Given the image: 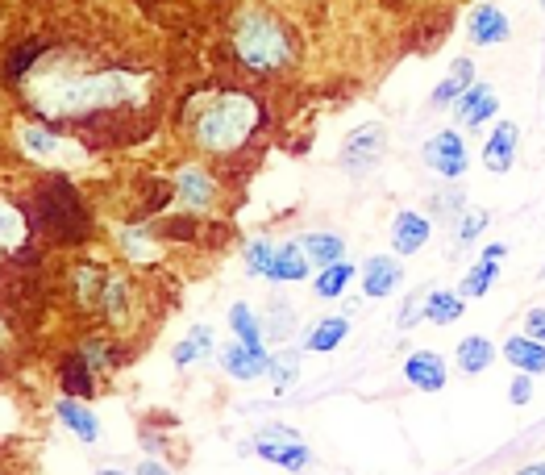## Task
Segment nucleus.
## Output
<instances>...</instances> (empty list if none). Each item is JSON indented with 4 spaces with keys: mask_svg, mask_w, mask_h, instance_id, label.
<instances>
[{
    "mask_svg": "<svg viewBox=\"0 0 545 475\" xmlns=\"http://www.w3.org/2000/svg\"><path fill=\"white\" fill-rule=\"evenodd\" d=\"M258 125V105L250 96L242 92H225L217 96L209 109L200 113L196 121V138L204 150H217V155H225V150H238Z\"/></svg>",
    "mask_w": 545,
    "mask_h": 475,
    "instance_id": "nucleus-1",
    "label": "nucleus"
},
{
    "mask_svg": "<svg viewBox=\"0 0 545 475\" xmlns=\"http://www.w3.org/2000/svg\"><path fill=\"white\" fill-rule=\"evenodd\" d=\"M233 50H238V59L254 71H271V67L288 63V38H283V30L263 13L242 17L238 34H233Z\"/></svg>",
    "mask_w": 545,
    "mask_h": 475,
    "instance_id": "nucleus-2",
    "label": "nucleus"
},
{
    "mask_svg": "<svg viewBox=\"0 0 545 475\" xmlns=\"http://www.w3.org/2000/svg\"><path fill=\"white\" fill-rule=\"evenodd\" d=\"M254 455H263L275 467L296 471V467H308L313 450H308L292 430H283V425H267V430H258V438H254Z\"/></svg>",
    "mask_w": 545,
    "mask_h": 475,
    "instance_id": "nucleus-3",
    "label": "nucleus"
},
{
    "mask_svg": "<svg viewBox=\"0 0 545 475\" xmlns=\"http://www.w3.org/2000/svg\"><path fill=\"white\" fill-rule=\"evenodd\" d=\"M42 209H46V230L55 225L59 238H80L88 230V221L80 213V200H75V192L67 184H55L46 196H42Z\"/></svg>",
    "mask_w": 545,
    "mask_h": 475,
    "instance_id": "nucleus-4",
    "label": "nucleus"
},
{
    "mask_svg": "<svg viewBox=\"0 0 545 475\" xmlns=\"http://www.w3.org/2000/svg\"><path fill=\"white\" fill-rule=\"evenodd\" d=\"M425 163H429L437 175H446V180H458L471 159H466V146H462L458 134L441 130V134H433V138L425 142Z\"/></svg>",
    "mask_w": 545,
    "mask_h": 475,
    "instance_id": "nucleus-5",
    "label": "nucleus"
},
{
    "mask_svg": "<svg viewBox=\"0 0 545 475\" xmlns=\"http://www.w3.org/2000/svg\"><path fill=\"white\" fill-rule=\"evenodd\" d=\"M383 142H387V134H383L379 121L358 125V130L346 138V146H342V167H350V171L371 167V163L383 155Z\"/></svg>",
    "mask_w": 545,
    "mask_h": 475,
    "instance_id": "nucleus-6",
    "label": "nucleus"
},
{
    "mask_svg": "<svg viewBox=\"0 0 545 475\" xmlns=\"http://www.w3.org/2000/svg\"><path fill=\"white\" fill-rule=\"evenodd\" d=\"M221 363L233 380H258L263 371H271V359L263 346H250V342H238V346H225L221 350Z\"/></svg>",
    "mask_w": 545,
    "mask_h": 475,
    "instance_id": "nucleus-7",
    "label": "nucleus"
},
{
    "mask_svg": "<svg viewBox=\"0 0 545 475\" xmlns=\"http://www.w3.org/2000/svg\"><path fill=\"white\" fill-rule=\"evenodd\" d=\"M491 117H496V92H491L487 84H471L458 100V121L466 125V130H479V125L491 121Z\"/></svg>",
    "mask_w": 545,
    "mask_h": 475,
    "instance_id": "nucleus-8",
    "label": "nucleus"
},
{
    "mask_svg": "<svg viewBox=\"0 0 545 475\" xmlns=\"http://www.w3.org/2000/svg\"><path fill=\"white\" fill-rule=\"evenodd\" d=\"M425 242H429V217L404 209V213L396 217V225H392V246L400 250V255H417Z\"/></svg>",
    "mask_w": 545,
    "mask_h": 475,
    "instance_id": "nucleus-9",
    "label": "nucleus"
},
{
    "mask_svg": "<svg viewBox=\"0 0 545 475\" xmlns=\"http://www.w3.org/2000/svg\"><path fill=\"white\" fill-rule=\"evenodd\" d=\"M404 375H408V380L417 384L421 392L446 388V363H441V355H433V350H417V355L404 363Z\"/></svg>",
    "mask_w": 545,
    "mask_h": 475,
    "instance_id": "nucleus-10",
    "label": "nucleus"
},
{
    "mask_svg": "<svg viewBox=\"0 0 545 475\" xmlns=\"http://www.w3.org/2000/svg\"><path fill=\"white\" fill-rule=\"evenodd\" d=\"M516 142H521V130H516L512 121H500L496 134H491L487 146H483V163H487L491 171H508L512 159H516Z\"/></svg>",
    "mask_w": 545,
    "mask_h": 475,
    "instance_id": "nucleus-11",
    "label": "nucleus"
},
{
    "mask_svg": "<svg viewBox=\"0 0 545 475\" xmlns=\"http://www.w3.org/2000/svg\"><path fill=\"white\" fill-rule=\"evenodd\" d=\"M304 271H308V250L300 246V242H283V246H275V259H271V271H267V280H288V284H296V280H304Z\"/></svg>",
    "mask_w": 545,
    "mask_h": 475,
    "instance_id": "nucleus-12",
    "label": "nucleus"
},
{
    "mask_svg": "<svg viewBox=\"0 0 545 475\" xmlns=\"http://www.w3.org/2000/svg\"><path fill=\"white\" fill-rule=\"evenodd\" d=\"M175 188H179V200H184L188 209H204V205H213V180L204 175L200 167H184L175 175Z\"/></svg>",
    "mask_w": 545,
    "mask_h": 475,
    "instance_id": "nucleus-13",
    "label": "nucleus"
},
{
    "mask_svg": "<svg viewBox=\"0 0 545 475\" xmlns=\"http://www.w3.org/2000/svg\"><path fill=\"white\" fill-rule=\"evenodd\" d=\"M504 359H508L512 367L537 375V371H545V342H537L533 334H529V338H508Z\"/></svg>",
    "mask_w": 545,
    "mask_h": 475,
    "instance_id": "nucleus-14",
    "label": "nucleus"
},
{
    "mask_svg": "<svg viewBox=\"0 0 545 475\" xmlns=\"http://www.w3.org/2000/svg\"><path fill=\"white\" fill-rule=\"evenodd\" d=\"M475 84V67H471V59H458L454 67H450V75L441 80L437 88H433V105H454V100H462V92Z\"/></svg>",
    "mask_w": 545,
    "mask_h": 475,
    "instance_id": "nucleus-15",
    "label": "nucleus"
},
{
    "mask_svg": "<svg viewBox=\"0 0 545 475\" xmlns=\"http://www.w3.org/2000/svg\"><path fill=\"white\" fill-rule=\"evenodd\" d=\"M396 284H400V263H396V259H371V263H367V280H362V288H367L371 300L392 296Z\"/></svg>",
    "mask_w": 545,
    "mask_h": 475,
    "instance_id": "nucleus-16",
    "label": "nucleus"
},
{
    "mask_svg": "<svg viewBox=\"0 0 545 475\" xmlns=\"http://www.w3.org/2000/svg\"><path fill=\"white\" fill-rule=\"evenodd\" d=\"M491 363H496V346H491L487 338H462V346H458V367L466 371V375H479V371H487Z\"/></svg>",
    "mask_w": 545,
    "mask_h": 475,
    "instance_id": "nucleus-17",
    "label": "nucleus"
},
{
    "mask_svg": "<svg viewBox=\"0 0 545 475\" xmlns=\"http://www.w3.org/2000/svg\"><path fill=\"white\" fill-rule=\"evenodd\" d=\"M471 38L483 42V46L504 42V38H508V17H504L496 5H483V9L475 13V21H471Z\"/></svg>",
    "mask_w": 545,
    "mask_h": 475,
    "instance_id": "nucleus-18",
    "label": "nucleus"
},
{
    "mask_svg": "<svg viewBox=\"0 0 545 475\" xmlns=\"http://www.w3.org/2000/svg\"><path fill=\"white\" fill-rule=\"evenodd\" d=\"M59 417H63V425L75 434V438H84V442H96V434H100V425H96V413L92 409H84V405H75V400H59V409H55Z\"/></svg>",
    "mask_w": 545,
    "mask_h": 475,
    "instance_id": "nucleus-19",
    "label": "nucleus"
},
{
    "mask_svg": "<svg viewBox=\"0 0 545 475\" xmlns=\"http://www.w3.org/2000/svg\"><path fill=\"white\" fill-rule=\"evenodd\" d=\"M346 330H350V321H346V317H325V321H317L313 330H308L304 346H308V350H317V355H325V350H333L337 342L346 338Z\"/></svg>",
    "mask_w": 545,
    "mask_h": 475,
    "instance_id": "nucleus-20",
    "label": "nucleus"
},
{
    "mask_svg": "<svg viewBox=\"0 0 545 475\" xmlns=\"http://www.w3.org/2000/svg\"><path fill=\"white\" fill-rule=\"evenodd\" d=\"M17 142H21V150L30 159H55L59 150H63V142L50 134V130H38V125H25V130L17 134Z\"/></svg>",
    "mask_w": 545,
    "mask_h": 475,
    "instance_id": "nucleus-21",
    "label": "nucleus"
},
{
    "mask_svg": "<svg viewBox=\"0 0 545 475\" xmlns=\"http://www.w3.org/2000/svg\"><path fill=\"white\" fill-rule=\"evenodd\" d=\"M300 246L308 250V259H317L321 267H329V263H337V259L346 255V242L337 238V234H308Z\"/></svg>",
    "mask_w": 545,
    "mask_h": 475,
    "instance_id": "nucleus-22",
    "label": "nucleus"
},
{
    "mask_svg": "<svg viewBox=\"0 0 545 475\" xmlns=\"http://www.w3.org/2000/svg\"><path fill=\"white\" fill-rule=\"evenodd\" d=\"M425 317L433 325H450L462 317V296H450V292H429L425 296Z\"/></svg>",
    "mask_w": 545,
    "mask_h": 475,
    "instance_id": "nucleus-23",
    "label": "nucleus"
},
{
    "mask_svg": "<svg viewBox=\"0 0 545 475\" xmlns=\"http://www.w3.org/2000/svg\"><path fill=\"white\" fill-rule=\"evenodd\" d=\"M209 350H213V330H209V325H196V330L175 346V363L188 367V363H196L200 355H209Z\"/></svg>",
    "mask_w": 545,
    "mask_h": 475,
    "instance_id": "nucleus-24",
    "label": "nucleus"
},
{
    "mask_svg": "<svg viewBox=\"0 0 545 475\" xmlns=\"http://www.w3.org/2000/svg\"><path fill=\"white\" fill-rule=\"evenodd\" d=\"M354 280V263H329L321 275H317V296H325V300H333V296H342V288Z\"/></svg>",
    "mask_w": 545,
    "mask_h": 475,
    "instance_id": "nucleus-25",
    "label": "nucleus"
},
{
    "mask_svg": "<svg viewBox=\"0 0 545 475\" xmlns=\"http://www.w3.org/2000/svg\"><path fill=\"white\" fill-rule=\"evenodd\" d=\"M92 363L84 359V355H75V359H67V367H63V388L71 392V396H88L92 392V371H88Z\"/></svg>",
    "mask_w": 545,
    "mask_h": 475,
    "instance_id": "nucleus-26",
    "label": "nucleus"
},
{
    "mask_svg": "<svg viewBox=\"0 0 545 475\" xmlns=\"http://www.w3.org/2000/svg\"><path fill=\"white\" fill-rule=\"evenodd\" d=\"M229 325H233V334H238V342L263 346V330H258V317H254L246 305H233V309H229Z\"/></svg>",
    "mask_w": 545,
    "mask_h": 475,
    "instance_id": "nucleus-27",
    "label": "nucleus"
},
{
    "mask_svg": "<svg viewBox=\"0 0 545 475\" xmlns=\"http://www.w3.org/2000/svg\"><path fill=\"white\" fill-rule=\"evenodd\" d=\"M491 284H496V263L479 259V267H471V275L462 280V296H487Z\"/></svg>",
    "mask_w": 545,
    "mask_h": 475,
    "instance_id": "nucleus-28",
    "label": "nucleus"
},
{
    "mask_svg": "<svg viewBox=\"0 0 545 475\" xmlns=\"http://www.w3.org/2000/svg\"><path fill=\"white\" fill-rule=\"evenodd\" d=\"M296 375H300V355H296V350H283V355L271 363V380H275V388L288 392V388L296 384Z\"/></svg>",
    "mask_w": 545,
    "mask_h": 475,
    "instance_id": "nucleus-29",
    "label": "nucleus"
},
{
    "mask_svg": "<svg viewBox=\"0 0 545 475\" xmlns=\"http://www.w3.org/2000/svg\"><path fill=\"white\" fill-rule=\"evenodd\" d=\"M271 259H275V246H271L267 238L250 242V250H246V267H250V275H267V271H271Z\"/></svg>",
    "mask_w": 545,
    "mask_h": 475,
    "instance_id": "nucleus-30",
    "label": "nucleus"
},
{
    "mask_svg": "<svg viewBox=\"0 0 545 475\" xmlns=\"http://www.w3.org/2000/svg\"><path fill=\"white\" fill-rule=\"evenodd\" d=\"M267 334H271V338H288V334H292V305H279V300H271Z\"/></svg>",
    "mask_w": 545,
    "mask_h": 475,
    "instance_id": "nucleus-31",
    "label": "nucleus"
},
{
    "mask_svg": "<svg viewBox=\"0 0 545 475\" xmlns=\"http://www.w3.org/2000/svg\"><path fill=\"white\" fill-rule=\"evenodd\" d=\"M0 213H5V250H13V246H21V238H25V225H21V213L9 205H0Z\"/></svg>",
    "mask_w": 545,
    "mask_h": 475,
    "instance_id": "nucleus-32",
    "label": "nucleus"
},
{
    "mask_svg": "<svg viewBox=\"0 0 545 475\" xmlns=\"http://www.w3.org/2000/svg\"><path fill=\"white\" fill-rule=\"evenodd\" d=\"M38 50H42V42H21V46L13 50V55H9V80H13V75H21L25 67L38 59Z\"/></svg>",
    "mask_w": 545,
    "mask_h": 475,
    "instance_id": "nucleus-33",
    "label": "nucleus"
},
{
    "mask_svg": "<svg viewBox=\"0 0 545 475\" xmlns=\"http://www.w3.org/2000/svg\"><path fill=\"white\" fill-rule=\"evenodd\" d=\"M105 309H109V317H117V313L125 309V284H121V280H109V284H105Z\"/></svg>",
    "mask_w": 545,
    "mask_h": 475,
    "instance_id": "nucleus-34",
    "label": "nucleus"
},
{
    "mask_svg": "<svg viewBox=\"0 0 545 475\" xmlns=\"http://www.w3.org/2000/svg\"><path fill=\"white\" fill-rule=\"evenodd\" d=\"M425 313V305H421V296H408L404 300V309H400V330H412L417 325V317Z\"/></svg>",
    "mask_w": 545,
    "mask_h": 475,
    "instance_id": "nucleus-35",
    "label": "nucleus"
},
{
    "mask_svg": "<svg viewBox=\"0 0 545 475\" xmlns=\"http://www.w3.org/2000/svg\"><path fill=\"white\" fill-rule=\"evenodd\" d=\"M483 225H487V213H466L462 217V225H458V238L466 242V238H475L479 230H483Z\"/></svg>",
    "mask_w": 545,
    "mask_h": 475,
    "instance_id": "nucleus-36",
    "label": "nucleus"
},
{
    "mask_svg": "<svg viewBox=\"0 0 545 475\" xmlns=\"http://www.w3.org/2000/svg\"><path fill=\"white\" fill-rule=\"evenodd\" d=\"M529 396H533V384H529V371H525L521 380H512V388H508V400H512V405H525Z\"/></svg>",
    "mask_w": 545,
    "mask_h": 475,
    "instance_id": "nucleus-37",
    "label": "nucleus"
},
{
    "mask_svg": "<svg viewBox=\"0 0 545 475\" xmlns=\"http://www.w3.org/2000/svg\"><path fill=\"white\" fill-rule=\"evenodd\" d=\"M529 334H533L537 342H545V309H533V313H529Z\"/></svg>",
    "mask_w": 545,
    "mask_h": 475,
    "instance_id": "nucleus-38",
    "label": "nucleus"
},
{
    "mask_svg": "<svg viewBox=\"0 0 545 475\" xmlns=\"http://www.w3.org/2000/svg\"><path fill=\"white\" fill-rule=\"evenodd\" d=\"M504 255H508V250H504L500 242H496V246H483V259H491V263H500Z\"/></svg>",
    "mask_w": 545,
    "mask_h": 475,
    "instance_id": "nucleus-39",
    "label": "nucleus"
},
{
    "mask_svg": "<svg viewBox=\"0 0 545 475\" xmlns=\"http://www.w3.org/2000/svg\"><path fill=\"white\" fill-rule=\"evenodd\" d=\"M525 471H529V475H545V463H529Z\"/></svg>",
    "mask_w": 545,
    "mask_h": 475,
    "instance_id": "nucleus-40",
    "label": "nucleus"
},
{
    "mask_svg": "<svg viewBox=\"0 0 545 475\" xmlns=\"http://www.w3.org/2000/svg\"><path fill=\"white\" fill-rule=\"evenodd\" d=\"M541 280H545V267H541Z\"/></svg>",
    "mask_w": 545,
    "mask_h": 475,
    "instance_id": "nucleus-41",
    "label": "nucleus"
},
{
    "mask_svg": "<svg viewBox=\"0 0 545 475\" xmlns=\"http://www.w3.org/2000/svg\"><path fill=\"white\" fill-rule=\"evenodd\" d=\"M541 9H545V0H541Z\"/></svg>",
    "mask_w": 545,
    "mask_h": 475,
    "instance_id": "nucleus-42",
    "label": "nucleus"
}]
</instances>
